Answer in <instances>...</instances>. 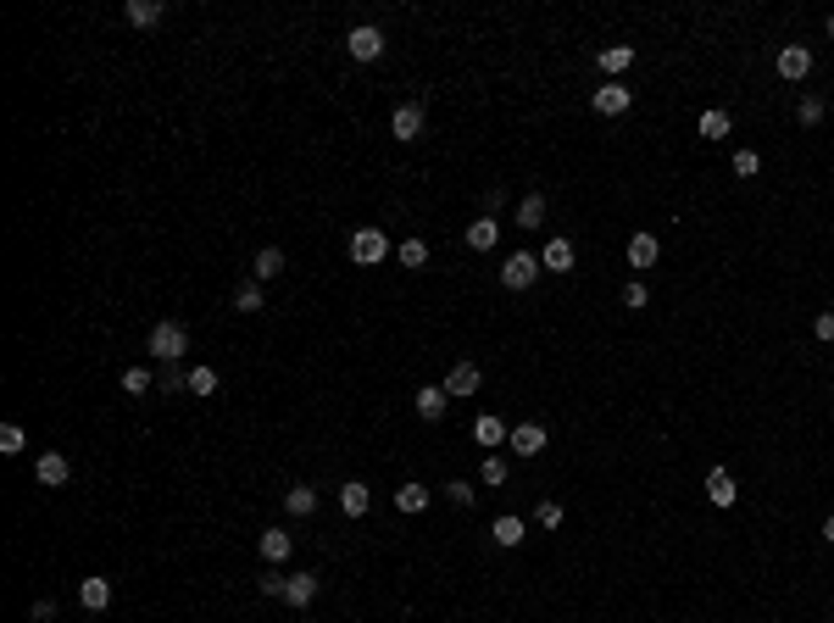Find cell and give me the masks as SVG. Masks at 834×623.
Instances as JSON below:
<instances>
[{
	"mask_svg": "<svg viewBox=\"0 0 834 623\" xmlns=\"http://www.w3.org/2000/svg\"><path fill=\"white\" fill-rule=\"evenodd\" d=\"M234 306H240V312H250V318H256V312H262V284H256V279H250V284H240Z\"/></svg>",
	"mask_w": 834,
	"mask_h": 623,
	"instance_id": "obj_31",
	"label": "cell"
},
{
	"mask_svg": "<svg viewBox=\"0 0 834 623\" xmlns=\"http://www.w3.org/2000/svg\"><path fill=\"white\" fill-rule=\"evenodd\" d=\"M500 206H507V190H490V195H484V217H495Z\"/></svg>",
	"mask_w": 834,
	"mask_h": 623,
	"instance_id": "obj_42",
	"label": "cell"
},
{
	"mask_svg": "<svg viewBox=\"0 0 834 623\" xmlns=\"http://www.w3.org/2000/svg\"><path fill=\"white\" fill-rule=\"evenodd\" d=\"M645 301H651V289H645L640 279H634V284H623V306H629V312H640Z\"/></svg>",
	"mask_w": 834,
	"mask_h": 623,
	"instance_id": "obj_38",
	"label": "cell"
},
{
	"mask_svg": "<svg viewBox=\"0 0 834 623\" xmlns=\"http://www.w3.org/2000/svg\"><path fill=\"white\" fill-rule=\"evenodd\" d=\"M122 17H129L134 28H156L161 17H167V6H161V0H129V6H122Z\"/></svg>",
	"mask_w": 834,
	"mask_h": 623,
	"instance_id": "obj_16",
	"label": "cell"
},
{
	"mask_svg": "<svg viewBox=\"0 0 834 623\" xmlns=\"http://www.w3.org/2000/svg\"><path fill=\"white\" fill-rule=\"evenodd\" d=\"M345 51L357 56V61H379V56H384V34L373 28V23H362V28L345 34Z\"/></svg>",
	"mask_w": 834,
	"mask_h": 623,
	"instance_id": "obj_5",
	"label": "cell"
},
{
	"mask_svg": "<svg viewBox=\"0 0 834 623\" xmlns=\"http://www.w3.org/2000/svg\"><path fill=\"white\" fill-rule=\"evenodd\" d=\"M256 546H262V563H273V568H279L284 556L295 551V540H289V529H262V540H256Z\"/></svg>",
	"mask_w": 834,
	"mask_h": 623,
	"instance_id": "obj_14",
	"label": "cell"
},
{
	"mask_svg": "<svg viewBox=\"0 0 834 623\" xmlns=\"http://www.w3.org/2000/svg\"><path fill=\"white\" fill-rule=\"evenodd\" d=\"M595 61H601V73H607V78H618V73H629V67H634V45H607Z\"/></svg>",
	"mask_w": 834,
	"mask_h": 623,
	"instance_id": "obj_20",
	"label": "cell"
},
{
	"mask_svg": "<svg viewBox=\"0 0 834 623\" xmlns=\"http://www.w3.org/2000/svg\"><path fill=\"white\" fill-rule=\"evenodd\" d=\"M507 446H512L517 456H539V451H546V429H539V423H517V429L507 434Z\"/></svg>",
	"mask_w": 834,
	"mask_h": 623,
	"instance_id": "obj_13",
	"label": "cell"
},
{
	"mask_svg": "<svg viewBox=\"0 0 834 623\" xmlns=\"http://www.w3.org/2000/svg\"><path fill=\"white\" fill-rule=\"evenodd\" d=\"M728 129H735V117H728L723 106H706L701 112V139H728Z\"/></svg>",
	"mask_w": 834,
	"mask_h": 623,
	"instance_id": "obj_25",
	"label": "cell"
},
{
	"mask_svg": "<svg viewBox=\"0 0 834 623\" xmlns=\"http://www.w3.org/2000/svg\"><path fill=\"white\" fill-rule=\"evenodd\" d=\"M823 112H829V100H823V95H801V106H796L801 129H818V122H823Z\"/></svg>",
	"mask_w": 834,
	"mask_h": 623,
	"instance_id": "obj_28",
	"label": "cell"
},
{
	"mask_svg": "<svg viewBox=\"0 0 834 623\" xmlns=\"http://www.w3.org/2000/svg\"><path fill=\"white\" fill-rule=\"evenodd\" d=\"M284 273V251L279 245H267V251H256V262H250V279L256 284H267V279H279Z\"/></svg>",
	"mask_w": 834,
	"mask_h": 623,
	"instance_id": "obj_19",
	"label": "cell"
},
{
	"mask_svg": "<svg viewBox=\"0 0 834 623\" xmlns=\"http://www.w3.org/2000/svg\"><path fill=\"white\" fill-rule=\"evenodd\" d=\"M539 267L546 273H573V240H546V251H539Z\"/></svg>",
	"mask_w": 834,
	"mask_h": 623,
	"instance_id": "obj_11",
	"label": "cell"
},
{
	"mask_svg": "<svg viewBox=\"0 0 834 623\" xmlns=\"http://www.w3.org/2000/svg\"><path fill=\"white\" fill-rule=\"evenodd\" d=\"M445 495H451L456 507H473V485H468V479H451V485H445Z\"/></svg>",
	"mask_w": 834,
	"mask_h": 623,
	"instance_id": "obj_39",
	"label": "cell"
},
{
	"mask_svg": "<svg viewBox=\"0 0 834 623\" xmlns=\"http://www.w3.org/2000/svg\"><path fill=\"white\" fill-rule=\"evenodd\" d=\"M657 256H662L657 234H634L629 240V267H657Z\"/></svg>",
	"mask_w": 834,
	"mask_h": 623,
	"instance_id": "obj_22",
	"label": "cell"
},
{
	"mask_svg": "<svg viewBox=\"0 0 834 623\" xmlns=\"http://www.w3.org/2000/svg\"><path fill=\"white\" fill-rule=\"evenodd\" d=\"M284 585H289L284 573H262V579H256V590H262V595H284Z\"/></svg>",
	"mask_w": 834,
	"mask_h": 623,
	"instance_id": "obj_40",
	"label": "cell"
},
{
	"mask_svg": "<svg viewBox=\"0 0 834 623\" xmlns=\"http://www.w3.org/2000/svg\"><path fill=\"white\" fill-rule=\"evenodd\" d=\"M34 479H39V485H45V490H61V485H67V479H73V468H67V456H61V451H45V456H39V462H34Z\"/></svg>",
	"mask_w": 834,
	"mask_h": 623,
	"instance_id": "obj_7",
	"label": "cell"
},
{
	"mask_svg": "<svg viewBox=\"0 0 834 623\" xmlns=\"http://www.w3.org/2000/svg\"><path fill=\"white\" fill-rule=\"evenodd\" d=\"M78 601H83L90 612H106V607H112V579H83V585H78Z\"/></svg>",
	"mask_w": 834,
	"mask_h": 623,
	"instance_id": "obj_17",
	"label": "cell"
},
{
	"mask_svg": "<svg viewBox=\"0 0 834 623\" xmlns=\"http://www.w3.org/2000/svg\"><path fill=\"white\" fill-rule=\"evenodd\" d=\"M507 434H512V429L500 423V418H490V412L473 423V440H478V446H507Z\"/></svg>",
	"mask_w": 834,
	"mask_h": 623,
	"instance_id": "obj_26",
	"label": "cell"
},
{
	"mask_svg": "<svg viewBox=\"0 0 834 623\" xmlns=\"http://www.w3.org/2000/svg\"><path fill=\"white\" fill-rule=\"evenodd\" d=\"M395 256H401V267H423V262H429V245H423V240H406Z\"/></svg>",
	"mask_w": 834,
	"mask_h": 623,
	"instance_id": "obj_34",
	"label": "cell"
},
{
	"mask_svg": "<svg viewBox=\"0 0 834 623\" xmlns=\"http://www.w3.org/2000/svg\"><path fill=\"white\" fill-rule=\"evenodd\" d=\"M284 601L289 607H311V601H318V573H295L284 585Z\"/></svg>",
	"mask_w": 834,
	"mask_h": 623,
	"instance_id": "obj_18",
	"label": "cell"
},
{
	"mask_svg": "<svg viewBox=\"0 0 834 623\" xmlns=\"http://www.w3.org/2000/svg\"><path fill=\"white\" fill-rule=\"evenodd\" d=\"M590 106H595L601 117H623V112H629V106H634V90H623V84H618V78H607V84H601V90H595V100H590Z\"/></svg>",
	"mask_w": 834,
	"mask_h": 623,
	"instance_id": "obj_4",
	"label": "cell"
},
{
	"mask_svg": "<svg viewBox=\"0 0 834 623\" xmlns=\"http://www.w3.org/2000/svg\"><path fill=\"white\" fill-rule=\"evenodd\" d=\"M823 540H829V546H834V512L823 517Z\"/></svg>",
	"mask_w": 834,
	"mask_h": 623,
	"instance_id": "obj_44",
	"label": "cell"
},
{
	"mask_svg": "<svg viewBox=\"0 0 834 623\" xmlns=\"http://www.w3.org/2000/svg\"><path fill=\"white\" fill-rule=\"evenodd\" d=\"M423 117H429V112L417 106V100H406V106H395V117H389V134L401 139V145H412L417 134H423Z\"/></svg>",
	"mask_w": 834,
	"mask_h": 623,
	"instance_id": "obj_6",
	"label": "cell"
},
{
	"mask_svg": "<svg viewBox=\"0 0 834 623\" xmlns=\"http://www.w3.org/2000/svg\"><path fill=\"white\" fill-rule=\"evenodd\" d=\"M478 362H456L451 373H445V396H478Z\"/></svg>",
	"mask_w": 834,
	"mask_h": 623,
	"instance_id": "obj_10",
	"label": "cell"
},
{
	"mask_svg": "<svg viewBox=\"0 0 834 623\" xmlns=\"http://www.w3.org/2000/svg\"><path fill=\"white\" fill-rule=\"evenodd\" d=\"M384 256H389L384 228H357V234H350V262H357V267H379Z\"/></svg>",
	"mask_w": 834,
	"mask_h": 623,
	"instance_id": "obj_2",
	"label": "cell"
},
{
	"mask_svg": "<svg viewBox=\"0 0 834 623\" xmlns=\"http://www.w3.org/2000/svg\"><path fill=\"white\" fill-rule=\"evenodd\" d=\"M735 173H740V178H757V173H762V156H757V151H735Z\"/></svg>",
	"mask_w": 834,
	"mask_h": 623,
	"instance_id": "obj_36",
	"label": "cell"
},
{
	"mask_svg": "<svg viewBox=\"0 0 834 623\" xmlns=\"http://www.w3.org/2000/svg\"><path fill=\"white\" fill-rule=\"evenodd\" d=\"M534 524H539V529H562V507H556V501H539V507H534Z\"/></svg>",
	"mask_w": 834,
	"mask_h": 623,
	"instance_id": "obj_37",
	"label": "cell"
},
{
	"mask_svg": "<svg viewBox=\"0 0 834 623\" xmlns=\"http://www.w3.org/2000/svg\"><path fill=\"white\" fill-rule=\"evenodd\" d=\"M122 390H129V396H145V390H151V367H122Z\"/></svg>",
	"mask_w": 834,
	"mask_h": 623,
	"instance_id": "obj_33",
	"label": "cell"
},
{
	"mask_svg": "<svg viewBox=\"0 0 834 623\" xmlns=\"http://www.w3.org/2000/svg\"><path fill=\"white\" fill-rule=\"evenodd\" d=\"M706 501H712V507H735V501H740L735 473H728V468H712V473H706Z\"/></svg>",
	"mask_w": 834,
	"mask_h": 623,
	"instance_id": "obj_9",
	"label": "cell"
},
{
	"mask_svg": "<svg viewBox=\"0 0 834 623\" xmlns=\"http://www.w3.org/2000/svg\"><path fill=\"white\" fill-rule=\"evenodd\" d=\"M829 39H834V17H829Z\"/></svg>",
	"mask_w": 834,
	"mask_h": 623,
	"instance_id": "obj_45",
	"label": "cell"
},
{
	"mask_svg": "<svg viewBox=\"0 0 834 623\" xmlns=\"http://www.w3.org/2000/svg\"><path fill=\"white\" fill-rule=\"evenodd\" d=\"M56 618V601H34V623H51Z\"/></svg>",
	"mask_w": 834,
	"mask_h": 623,
	"instance_id": "obj_43",
	"label": "cell"
},
{
	"mask_svg": "<svg viewBox=\"0 0 834 623\" xmlns=\"http://www.w3.org/2000/svg\"><path fill=\"white\" fill-rule=\"evenodd\" d=\"M462 240H468V251H478V256H484V251H495V240H500V223H495V217H473Z\"/></svg>",
	"mask_w": 834,
	"mask_h": 623,
	"instance_id": "obj_12",
	"label": "cell"
},
{
	"mask_svg": "<svg viewBox=\"0 0 834 623\" xmlns=\"http://www.w3.org/2000/svg\"><path fill=\"white\" fill-rule=\"evenodd\" d=\"M190 396H217V367H190Z\"/></svg>",
	"mask_w": 834,
	"mask_h": 623,
	"instance_id": "obj_30",
	"label": "cell"
},
{
	"mask_svg": "<svg viewBox=\"0 0 834 623\" xmlns=\"http://www.w3.org/2000/svg\"><path fill=\"white\" fill-rule=\"evenodd\" d=\"M539 273H546V267H539L534 251H512L507 262H500V284H507V289H529Z\"/></svg>",
	"mask_w": 834,
	"mask_h": 623,
	"instance_id": "obj_3",
	"label": "cell"
},
{
	"mask_svg": "<svg viewBox=\"0 0 834 623\" xmlns=\"http://www.w3.org/2000/svg\"><path fill=\"white\" fill-rule=\"evenodd\" d=\"M539 223H546V195L529 190L523 201H517V228H539Z\"/></svg>",
	"mask_w": 834,
	"mask_h": 623,
	"instance_id": "obj_23",
	"label": "cell"
},
{
	"mask_svg": "<svg viewBox=\"0 0 834 623\" xmlns=\"http://www.w3.org/2000/svg\"><path fill=\"white\" fill-rule=\"evenodd\" d=\"M490 534H495V546H507V551H512V546H523V517H512V512H507V517H495Z\"/></svg>",
	"mask_w": 834,
	"mask_h": 623,
	"instance_id": "obj_24",
	"label": "cell"
},
{
	"mask_svg": "<svg viewBox=\"0 0 834 623\" xmlns=\"http://www.w3.org/2000/svg\"><path fill=\"white\" fill-rule=\"evenodd\" d=\"M445 406H451V396H445V384H423L417 390V418H445Z\"/></svg>",
	"mask_w": 834,
	"mask_h": 623,
	"instance_id": "obj_15",
	"label": "cell"
},
{
	"mask_svg": "<svg viewBox=\"0 0 834 623\" xmlns=\"http://www.w3.org/2000/svg\"><path fill=\"white\" fill-rule=\"evenodd\" d=\"M367 507H373V495H367V485H362V479H350V485L340 490V512H345V517H362Z\"/></svg>",
	"mask_w": 834,
	"mask_h": 623,
	"instance_id": "obj_21",
	"label": "cell"
},
{
	"mask_svg": "<svg viewBox=\"0 0 834 623\" xmlns=\"http://www.w3.org/2000/svg\"><path fill=\"white\" fill-rule=\"evenodd\" d=\"M478 479L484 485H507V456H484V462H478Z\"/></svg>",
	"mask_w": 834,
	"mask_h": 623,
	"instance_id": "obj_32",
	"label": "cell"
},
{
	"mask_svg": "<svg viewBox=\"0 0 834 623\" xmlns=\"http://www.w3.org/2000/svg\"><path fill=\"white\" fill-rule=\"evenodd\" d=\"M806 73H812V51L806 45H784L779 51V78H784V84H801Z\"/></svg>",
	"mask_w": 834,
	"mask_h": 623,
	"instance_id": "obj_8",
	"label": "cell"
},
{
	"mask_svg": "<svg viewBox=\"0 0 834 623\" xmlns=\"http://www.w3.org/2000/svg\"><path fill=\"white\" fill-rule=\"evenodd\" d=\"M184 351H190V328H184V323L167 318V323L151 328V357H156L161 367H167V362H184Z\"/></svg>",
	"mask_w": 834,
	"mask_h": 623,
	"instance_id": "obj_1",
	"label": "cell"
},
{
	"mask_svg": "<svg viewBox=\"0 0 834 623\" xmlns=\"http://www.w3.org/2000/svg\"><path fill=\"white\" fill-rule=\"evenodd\" d=\"M812 335H818L823 345H834V312H818V323H812Z\"/></svg>",
	"mask_w": 834,
	"mask_h": 623,
	"instance_id": "obj_41",
	"label": "cell"
},
{
	"mask_svg": "<svg viewBox=\"0 0 834 623\" xmlns=\"http://www.w3.org/2000/svg\"><path fill=\"white\" fill-rule=\"evenodd\" d=\"M23 446H28V434L17 429V423H6V429H0V451H6V456H17Z\"/></svg>",
	"mask_w": 834,
	"mask_h": 623,
	"instance_id": "obj_35",
	"label": "cell"
},
{
	"mask_svg": "<svg viewBox=\"0 0 834 623\" xmlns=\"http://www.w3.org/2000/svg\"><path fill=\"white\" fill-rule=\"evenodd\" d=\"M395 507H401V512H423L429 507V485H401V490H395Z\"/></svg>",
	"mask_w": 834,
	"mask_h": 623,
	"instance_id": "obj_29",
	"label": "cell"
},
{
	"mask_svg": "<svg viewBox=\"0 0 834 623\" xmlns=\"http://www.w3.org/2000/svg\"><path fill=\"white\" fill-rule=\"evenodd\" d=\"M284 507L295 512V517H311V512H318V490H311V485H295V490L284 495Z\"/></svg>",
	"mask_w": 834,
	"mask_h": 623,
	"instance_id": "obj_27",
	"label": "cell"
}]
</instances>
